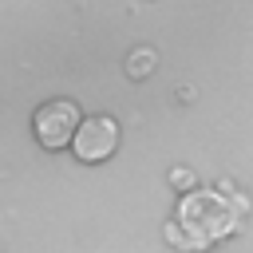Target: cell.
<instances>
[{
  "mask_svg": "<svg viewBox=\"0 0 253 253\" xmlns=\"http://www.w3.org/2000/svg\"><path fill=\"white\" fill-rule=\"evenodd\" d=\"M237 225H241L237 221V206L225 194L194 186V190H186L178 198L174 221L166 225V241L178 245V249H186V253H206L217 241L233 237Z\"/></svg>",
  "mask_w": 253,
  "mask_h": 253,
  "instance_id": "1",
  "label": "cell"
},
{
  "mask_svg": "<svg viewBox=\"0 0 253 253\" xmlns=\"http://www.w3.org/2000/svg\"><path fill=\"white\" fill-rule=\"evenodd\" d=\"M79 119H83V115H79V107H75L71 99H47V103H40L36 115H32L36 142H40L43 150H63V146H71V134H75Z\"/></svg>",
  "mask_w": 253,
  "mask_h": 253,
  "instance_id": "2",
  "label": "cell"
},
{
  "mask_svg": "<svg viewBox=\"0 0 253 253\" xmlns=\"http://www.w3.org/2000/svg\"><path fill=\"white\" fill-rule=\"evenodd\" d=\"M119 146V123L111 115H87L79 119L75 134H71V150L79 162H107Z\"/></svg>",
  "mask_w": 253,
  "mask_h": 253,
  "instance_id": "3",
  "label": "cell"
},
{
  "mask_svg": "<svg viewBox=\"0 0 253 253\" xmlns=\"http://www.w3.org/2000/svg\"><path fill=\"white\" fill-rule=\"evenodd\" d=\"M150 71H154V51H150V47L130 51V59H126V75H130V79H146Z\"/></svg>",
  "mask_w": 253,
  "mask_h": 253,
  "instance_id": "4",
  "label": "cell"
}]
</instances>
